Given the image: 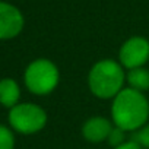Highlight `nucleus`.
Here are the masks:
<instances>
[{
  "label": "nucleus",
  "instance_id": "9",
  "mask_svg": "<svg viewBox=\"0 0 149 149\" xmlns=\"http://www.w3.org/2000/svg\"><path fill=\"white\" fill-rule=\"evenodd\" d=\"M126 85L127 88H132L143 94L149 91V69L143 66V67L126 70Z\"/></svg>",
  "mask_w": 149,
  "mask_h": 149
},
{
  "label": "nucleus",
  "instance_id": "10",
  "mask_svg": "<svg viewBox=\"0 0 149 149\" xmlns=\"http://www.w3.org/2000/svg\"><path fill=\"white\" fill-rule=\"evenodd\" d=\"M0 149H15L13 130L5 124H0Z\"/></svg>",
  "mask_w": 149,
  "mask_h": 149
},
{
  "label": "nucleus",
  "instance_id": "7",
  "mask_svg": "<svg viewBox=\"0 0 149 149\" xmlns=\"http://www.w3.org/2000/svg\"><path fill=\"white\" fill-rule=\"evenodd\" d=\"M113 127L114 124L111 118H107L104 116H92L85 120V123L81 127V133H82V137L88 143L97 145L108 139Z\"/></svg>",
  "mask_w": 149,
  "mask_h": 149
},
{
  "label": "nucleus",
  "instance_id": "12",
  "mask_svg": "<svg viewBox=\"0 0 149 149\" xmlns=\"http://www.w3.org/2000/svg\"><path fill=\"white\" fill-rule=\"evenodd\" d=\"M132 140H134L142 149H149V123H146L143 127L132 133Z\"/></svg>",
  "mask_w": 149,
  "mask_h": 149
},
{
  "label": "nucleus",
  "instance_id": "5",
  "mask_svg": "<svg viewBox=\"0 0 149 149\" xmlns=\"http://www.w3.org/2000/svg\"><path fill=\"white\" fill-rule=\"evenodd\" d=\"M149 61V40L140 35L127 38L118 50V63L126 69L132 70L143 67Z\"/></svg>",
  "mask_w": 149,
  "mask_h": 149
},
{
  "label": "nucleus",
  "instance_id": "6",
  "mask_svg": "<svg viewBox=\"0 0 149 149\" xmlns=\"http://www.w3.org/2000/svg\"><path fill=\"white\" fill-rule=\"evenodd\" d=\"M25 25L22 12L12 3L0 0V41L16 38Z\"/></svg>",
  "mask_w": 149,
  "mask_h": 149
},
{
  "label": "nucleus",
  "instance_id": "4",
  "mask_svg": "<svg viewBox=\"0 0 149 149\" xmlns=\"http://www.w3.org/2000/svg\"><path fill=\"white\" fill-rule=\"evenodd\" d=\"M9 126L21 134H35L41 132L48 121L47 111L34 102H19L9 110Z\"/></svg>",
  "mask_w": 149,
  "mask_h": 149
},
{
  "label": "nucleus",
  "instance_id": "2",
  "mask_svg": "<svg viewBox=\"0 0 149 149\" xmlns=\"http://www.w3.org/2000/svg\"><path fill=\"white\" fill-rule=\"evenodd\" d=\"M89 92L98 100H114L126 88V69L114 58L92 64L86 78Z\"/></svg>",
  "mask_w": 149,
  "mask_h": 149
},
{
  "label": "nucleus",
  "instance_id": "3",
  "mask_svg": "<svg viewBox=\"0 0 149 149\" xmlns=\"http://www.w3.org/2000/svg\"><path fill=\"white\" fill-rule=\"evenodd\" d=\"M60 82V70L58 66L45 57L32 60L24 72V84L26 89L37 95L45 97L54 92Z\"/></svg>",
  "mask_w": 149,
  "mask_h": 149
},
{
  "label": "nucleus",
  "instance_id": "8",
  "mask_svg": "<svg viewBox=\"0 0 149 149\" xmlns=\"http://www.w3.org/2000/svg\"><path fill=\"white\" fill-rule=\"evenodd\" d=\"M21 100V86L13 78L0 79V105L6 108H13L19 104Z\"/></svg>",
  "mask_w": 149,
  "mask_h": 149
},
{
  "label": "nucleus",
  "instance_id": "1",
  "mask_svg": "<svg viewBox=\"0 0 149 149\" xmlns=\"http://www.w3.org/2000/svg\"><path fill=\"white\" fill-rule=\"evenodd\" d=\"M110 116L114 126L127 133H134L149 123V100L143 92L126 86L111 100Z\"/></svg>",
  "mask_w": 149,
  "mask_h": 149
},
{
  "label": "nucleus",
  "instance_id": "11",
  "mask_svg": "<svg viewBox=\"0 0 149 149\" xmlns=\"http://www.w3.org/2000/svg\"><path fill=\"white\" fill-rule=\"evenodd\" d=\"M129 139H127V132H124L123 129H120V127H117V126H114L113 127V130L110 132V136H108V139H107V142H108V145L114 149V148H117V146H120V145H123V143H126Z\"/></svg>",
  "mask_w": 149,
  "mask_h": 149
},
{
  "label": "nucleus",
  "instance_id": "13",
  "mask_svg": "<svg viewBox=\"0 0 149 149\" xmlns=\"http://www.w3.org/2000/svg\"><path fill=\"white\" fill-rule=\"evenodd\" d=\"M114 149H142L134 140H132V139H129L126 143H123V145H120V146H117V148H114Z\"/></svg>",
  "mask_w": 149,
  "mask_h": 149
}]
</instances>
